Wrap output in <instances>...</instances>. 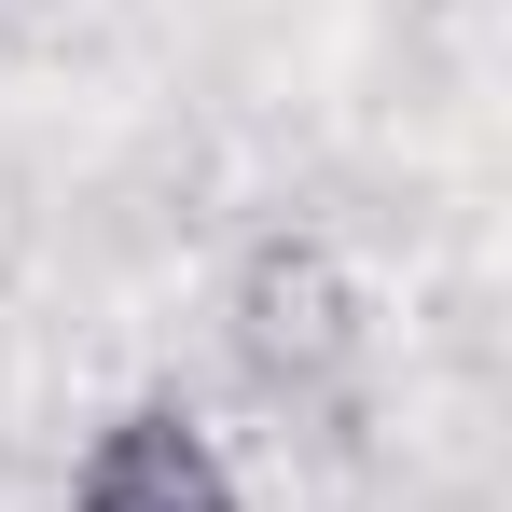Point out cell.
I'll return each instance as SVG.
<instances>
[{"label":"cell","instance_id":"obj_1","mask_svg":"<svg viewBox=\"0 0 512 512\" xmlns=\"http://www.w3.org/2000/svg\"><path fill=\"white\" fill-rule=\"evenodd\" d=\"M84 512H236V485L180 416H125L84 457Z\"/></svg>","mask_w":512,"mask_h":512},{"label":"cell","instance_id":"obj_2","mask_svg":"<svg viewBox=\"0 0 512 512\" xmlns=\"http://www.w3.org/2000/svg\"><path fill=\"white\" fill-rule=\"evenodd\" d=\"M250 346H263V360H333V346H346L333 277H319V263H263V277H250Z\"/></svg>","mask_w":512,"mask_h":512}]
</instances>
